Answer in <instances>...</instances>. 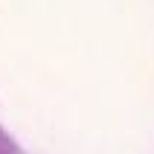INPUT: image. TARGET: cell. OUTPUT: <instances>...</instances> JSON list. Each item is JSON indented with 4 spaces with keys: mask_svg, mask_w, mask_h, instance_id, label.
<instances>
[]
</instances>
